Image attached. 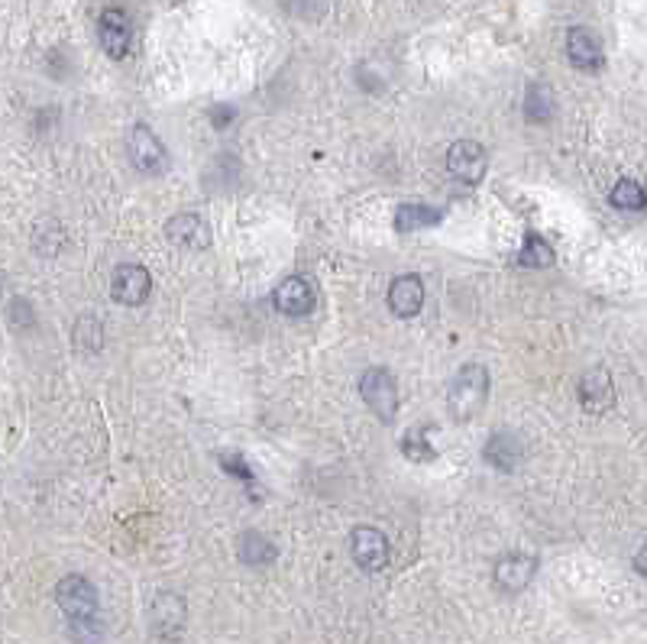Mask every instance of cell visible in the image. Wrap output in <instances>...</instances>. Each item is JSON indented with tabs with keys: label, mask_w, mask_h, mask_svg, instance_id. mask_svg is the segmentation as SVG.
<instances>
[{
	"label": "cell",
	"mask_w": 647,
	"mask_h": 644,
	"mask_svg": "<svg viewBox=\"0 0 647 644\" xmlns=\"http://www.w3.org/2000/svg\"><path fill=\"white\" fill-rule=\"evenodd\" d=\"M237 554L243 564H250V567H266L275 560V544L266 538V534H259V531H246L240 534V541H237Z\"/></svg>",
	"instance_id": "ac0fdd59"
},
{
	"label": "cell",
	"mask_w": 647,
	"mask_h": 644,
	"mask_svg": "<svg viewBox=\"0 0 647 644\" xmlns=\"http://www.w3.org/2000/svg\"><path fill=\"white\" fill-rule=\"evenodd\" d=\"M188 625V606L178 593H159L149 606V628L162 641H178Z\"/></svg>",
	"instance_id": "277c9868"
},
{
	"label": "cell",
	"mask_w": 647,
	"mask_h": 644,
	"mask_svg": "<svg viewBox=\"0 0 647 644\" xmlns=\"http://www.w3.org/2000/svg\"><path fill=\"white\" fill-rule=\"evenodd\" d=\"M615 402V389H612V376L605 366L586 369V376L580 379V405L586 415H602L609 411Z\"/></svg>",
	"instance_id": "8fae6325"
},
{
	"label": "cell",
	"mask_w": 647,
	"mask_h": 644,
	"mask_svg": "<svg viewBox=\"0 0 647 644\" xmlns=\"http://www.w3.org/2000/svg\"><path fill=\"white\" fill-rule=\"evenodd\" d=\"M153 292V279H149V272L136 263H123L114 269V279H110V295H114L120 305L127 308H136L143 305Z\"/></svg>",
	"instance_id": "ba28073f"
},
{
	"label": "cell",
	"mask_w": 647,
	"mask_h": 644,
	"mask_svg": "<svg viewBox=\"0 0 647 644\" xmlns=\"http://www.w3.org/2000/svg\"><path fill=\"white\" fill-rule=\"evenodd\" d=\"M525 117L531 123H547L550 117H554V91L541 85V81H534V85H528V91H525Z\"/></svg>",
	"instance_id": "d6986e66"
},
{
	"label": "cell",
	"mask_w": 647,
	"mask_h": 644,
	"mask_svg": "<svg viewBox=\"0 0 647 644\" xmlns=\"http://www.w3.org/2000/svg\"><path fill=\"white\" fill-rule=\"evenodd\" d=\"M68 628H72V638L75 644H101L104 638V628L98 619H88V622H68Z\"/></svg>",
	"instance_id": "cb8c5ba5"
},
{
	"label": "cell",
	"mask_w": 647,
	"mask_h": 644,
	"mask_svg": "<svg viewBox=\"0 0 647 644\" xmlns=\"http://www.w3.org/2000/svg\"><path fill=\"white\" fill-rule=\"evenodd\" d=\"M214 120L220 123V127H224V123L230 120V111H217V114H214Z\"/></svg>",
	"instance_id": "4316f807"
},
{
	"label": "cell",
	"mask_w": 647,
	"mask_h": 644,
	"mask_svg": "<svg viewBox=\"0 0 647 644\" xmlns=\"http://www.w3.org/2000/svg\"><path fill=\"white\" fill-rule=\"evenodd\" d=\"M440 221H444V211L431 208V204H402L395 211L398 234H415V230H424V227H437Z\"/></svg>",
	"instance_id": "e0dca14e"
},
{
	"label": "cell",
	"mask_w": 647,
	"mask_h": 644,
	"mask_svg": "<svg viewBox=\"0 0 647 644\" xmlns=\"http://www.w3.org/2000/svg\"><path fill=\"white\" fill-rule=\"evenodd\" d=\"M288 10L298 13V17H305V20H314L324 13V0H288Z\"/></svg>",
	"instance_id": "d4e9b609"
},
{
	"label": "cell",
	"mask_w": 647,
	"mask_h": 644,
	"mask_svg": "<svg viewBox=\"0 0 647 644\" xmlns=\"http://www.w3.org/2000/svg\"><path fill=\"white\" fill-rule=\"evenodd\" d=\"M350 554L356 560V567L366 570V573H379L389 567L392 560V547H389V538L379 531V528H356L350 534Z\"/></svg>",
	"instance_id": "8992f818"
},
{
	"label": "cell",
	"mask_w": 647,
	"mask_h": 644,
	"mask_svg": "<svg viewBox=\"0 0 647 644\" xmlns=\"http://www.w3.org/2000/svg\"><path fill=\"white\" fill-rule=\"evenodd\" d=\"M447 169L453 178H460L463 185H479L489 169V156L476 140H457L447 153Z\"/></svg>",
	"instance_id": "52a82bcc"
},
{
	"label": "cell",
	"mask_w": 647,
	"mask_h": 644,
	"mask_svg": "<svg viewBox=\"0 0 647 644\" xmlns=\"http://www.w3.org/2000/svg\"><path fill=\"white\" fill-rule=\"evenodd\" d=\"M483 457L489 467L502 470V473H515V467L525 457V444H521V437L512 434V431H495L489 437V444L483 450Z\"/></svg>",
	"instance_id": "9a60e30c"
},
{
	"label": "cell",
	"mask_w": 647,
	"mask_h": 644,
	"mask_svg": "<svg viewBox=\"0 0 647 644\" xmlns=\"http://www.w3.org/2000/svg\"><path fill=\"white\" fill-rule=\"evenodd\" d=\"M360 395L363 402L373 408V415L379 421L389 424L398 411V382L385 366H373L366 369V376L360 379Z\"/></svg>",
	"instance_id": "3957f363"
},
{
	"label": "cell",
	"mask_w": 647,
	"mask_h": 644,
	"mask_svg": "<svg viewBox=\"0 0 647 644\" xmlns=\"http://www.w3.org/2000/svg\"><path fill=\"white\" fill-rule=\"evenodd\" d=\"M385 305L395 314V318H415L424 305V282L418 276H398L389 285V295H385Z\"/></svg>",
	"instance_id": "5bb4252c"
},
{
	"label": "cell",
	"mask_w": 647,
	"mask_h": 644,
	"mask_svg": "<svg viewBox=\"0 0 647 644\" xmlns=\"http://www.w3.org/2000/svg\"><path fill=\"white\" fill-rule=\"evenodd\" d=\"M165 237L178 246H188V250H204V246H211V227L201 214L185 211L165 224Z\"/></svg>",
	"instance_id": "4fadbf2b"
},
{
	"label": "cell",
	"mask_w": 647,
	"mask_h": 644,
	"mask_svg": "<svg viewBox=\"0 0 647 644\" xmlns=\"http://www.w3.org/2000/svg\"><path fill=\"white\" fill-rule=\"evenodd\" d=\"M635 567H638V573H641V577H644V573H647V564H644V547H641V551H638V557H635Z\"/></svg>",
	"instance_id": "484cf974"
},
{
	"label": "cell",
	"mask_w": 647,
	"mask_h": 644,
	"mask_svg": "<svg viewBox=\"0 0 647 644\" xmlns=\"http://www.w3.org/2000/svg\"><path fill=\"white\" fill-rule=\"evenodd\" d=\"M55 602H59V609L65 612L68 622L98 619V589H94L91 580L78 577V573L55 583Z\"/></svg>",
	"instance_id": "7a4b0ae2"
},
{
	"label": "cell",
	"mask_w": 647,
	"mask_h": 644,
	"mask_svg": "<svg viewBox=\"0 0 647 644\" xmlns=\"http://www.w3.org/2000/svg\"><path fill=\"white\" fill-rule=\"evenodd\" d=\"M98 36H101V46L110 59H127V52L133 46V23L130 17L123 10L117 7H110L101 13V20H98Z\"/></svg>",
	"instance_id": "9c48e42d"
},
{
	"label": "cell",
	"mask_w": 647,
	"mask_h": 644,
	"mask_svg": "<svg viewBox=\"0 0 647 644\" xmlns=\"http://www.w3.org/2000/svg\"><path fill=\"white\" fill-rule=\"evenodd\" d=\"M75 340H78V347H88V350H98L101 347V340H104V331H101V321L98 318H81L78 327H75Z\"/></svg>",
	"instance_id": "603a6c76"
},
{
	"label": "cell",
	"mask_w": 647,
	"mask_h": 644,
	"mask_svg": "<svg viewBox=\"0 0 647 644\" xmlns=\"http://www.w3.org/2000/svg\"><path fill=\"white\" fill-rule=\"evenodd\" d=\"M127 156H130L133 166L146 175H159V172H165V166H169V153H165L162 140L146 127V123H136V127L130 130Z\"/></svg>",
	"instance_id": "5b68a950"
},
{
	"label": "cell",
	"mask_w": 647,
	"mask_h": 644,
	"mask_svg": "<svg viewBox=\"0 0 647 644\" xmlns=\"http://www.w3.org/2000/svg\"><path fill=\"white\" fill-rule=\"evenodd\" d=\"M518 263L528 269H544L554 263V250H550L547 240H541L538 234H528L525 246H521V253H518Z\"/></svg>",
	"instance_id": "44dd1931"
},
{
	"label": "cell",
	"mask_w": 647,
	"mask_h": 644,
	"mask_svg": "<svg viewBox=\"0 0 647 644\" xmlns=\"http://www.w3.org/2000/svg\"><path fill=\"white\" fill-rule=\"evenodd\" d=\"M567 56L576 68H583V72H596V68H602V46L586 26H576V30L567 33Z\"/></svg>",
	"instance_id": "2e32d148"
},
{
	"label": "cell",
	"mask_w": 647,
	"mask_h": 644,
	"mask_svg": "<svg viewBox=\"0 0 647 644\" xmlns=\"http://www.w3.org/2000/svg\"><path fill=\"white\" fill-rule=\"evenodd\" d=\"M275 311L288 314V318H305V314L314 311V289L308 279L301 276H288L285 282H279V289L272 295Z\"/></svg>",
	"instance_id": "7c38bea8"
},
{
	"label": "cell",
	"mask_w": 647,
	"mask_h": 644,
	"mask_svg": "<svg viewBox=\"0 0 647 644\" xmlns=\"http://www.w3.org/2000/svg\"><path fill=\"white\" fill-rule=\"evenodd\" d=\"M534 573H538V560H534V557H528V554H505V557H499V564H495L492 580H495V586L502 589V593L515 596V593H521V589H525L534 580Z\"/></svg>",
	"instance_id": "30bf717a"
},
{
	"label": "cell",
	"mask_w": 647,
	"mask_h": 644,
	"mask_svg": "<svg viewBox=\"0 0 647 644\" xmlns=\"http://www.w3.org/2000/svg\"><path fill=\"white\" fill-rule=\"evenodd\" d=\"M609 201L615 204L618 211H644L647 195H644V188L635 182V178H622V182L612 188Z\"/></svg>",
	"instance_id": "ffe728a7"
},
{
	"label": "cell",
	"mask_w": 647,
	"mask_h": 644,
	"mask_svg": "<svg viewBox=\"0 0 647 644\" xmlns=\"http://www.w3.org/2000/svg\"><path fill=\"white\" fill-rule=\"evenodd\" d=\"M402 450L408 460L415 463H424V460H434V447L428 444V424H421V428H408V434L402 437Z\"/></svg>",
	"instance_id": "7402d4cb"
},
{
	"label": "cell",
	"mask_w": 647,
	"mask_h": 644,
	"mask_svg": "<svg viewBox=\"0 0 647 644\" xmlns=\"http://www.w3.org/2000/svg\"><path fill=\"white\" fill-rule=\"evenodd\" d=\"M489 399V369L479 363H466L457 379L450 382L447 408L457 421H473L486 408Z\"/></svg>",
	"instance_id": "6da1fadb"
}]
</instances>
